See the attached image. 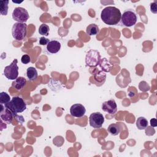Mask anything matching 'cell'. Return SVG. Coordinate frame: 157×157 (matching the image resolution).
I'll return each mask as SVG.
<instances>
[{
  "label": "cell",
  "instance_id": "cell-11",
  "mask_svg": "<svg viewBox=\"0 0 157 157\" xmlns=\"http://www.w3.org/2000/svg\"><path fill=\"white\" fill-rule=\"evenodd\" d=\"M85 112V107L81 104H74L70 108V113L74 117L81 118L84 116Z\"/></svg>",
  "mask_w": 157,
  "mask_h": 157
},
{
  "label": "cell",
  "instance_id": "cell-18",
  "mask_svg": "<svg viewBox=\"0 0 157 157\" xmlns=\"http://www.w3.org/2000/svg\"><path fill=\"white\" fill-rule=\"evenodd\" d=\"M107 131L112 136H117L120 132V128L117 124L112 123L108 126Z\"/></svg>",
  "mask_w": 157,
  "mask_h": 157
},
{
  "label": "cell",
  "instance_id": "cell-10",
  "mask_svg": "<svg viewBox=\"0 0 157 157\" xmlns=\"http://www.w3.org/2000/svg\"><path fill=\"white\" fill-rule=\"evenodd\" d=\"M102 109L110 115H114L117 112V105L114 99H109L102 104Z\"/></svg>",
  "mask_w": 157,
  "mask_h": 157
},
{
  "label": "cell",
  "instance_id": "cell-26",
  "mask_svg": "<svg viewBox=\"0 0 157 157\" xmlns=\"http://www.w3.org/2000/svg\"><path fill=\"white\" fill-rule=\"evenodd\" d=\"M150 125L152 127L157 126V120L156 118H152L150 120Z\"/></svg>",
  "mask_w": 157,
  "mask_h": 157
},
{
  "label": "cell",
  "instance_id": "cell-25",
  "mask_svg": "<svg viewBox=\"0 0 157 157\" xmlns=\"http://www.w3.org/2000/svg\"><path fill=\"white\" fill-rule=\"evenodd\" d=\"M50 42L48 39H47L44 37H41L39 39V44L42 45H47L48 43Z\"/></svg>",
  "mask_w": 157,
  "mask_h": 157
},
{
  "label": "cell",
  "instance_id": "cell-1",
  "mask_svg": "<svg viewBox=\"0 0 157 157\" xmlns=\"http://www.w3.org/2000/svg\"><path fill=\"white\" fill-rule=\"evenodd\" d=\"M121 13L119 9L114 6H108L103 9L101 13L102 21L108 25H117L120 21Z\"/></svg>",
  "mask_w": 157,
  "mask_h": 157
},
{
  "label": "cell",
  "instance_id": "cell-15",
  "mask_svg": "<svg viewBox=\"0 0 157 157\" xmlns=\"http://www.w3.org/2000/svg\"><path fill=\"white\" fill-rule=\"evenodd\" d=\"M99 66H100L101 69L103 71L106 72H110L112 67V65L110 63L109 61L105 58H104L101 59Z\"/></svg>",
  "mask_w": 157,
  "mask_h": 157
},
{
  "label": "cell",
  "instance_id": "cell-3",
  "mask_svg": "<svg viewBox=\"0 0 157 157\" xmlns=\"http://www.w3.org/2000/svg\"><path fill=\"white\" fill-rule=\"evenodd\" d=\"M27 25L25 23H15L12 28V35L17 40H23L26 35Z\"/></svg>",
  "mask_w": 157,
  "mask_h": 157
},
{
  "label": "cell",
  "instance_id": "cell-2",
  "mask_svg": "<svg viewBox=\"0 0 157 157\" xmlns=\"http://www.w3.org/2000/svg\"><path fill=\"white\" fill-rule=\"evenodd\" d=\"M4 106L10 109L14 114L21 113L26 109V104L23 98L19 96L12 98L10 102Z\"/></svg>",
  "mask_w": 157,
  "mask_h": 157
},
{
  "label": "cell",
  "instance_id": "cell-12",
  "mask_svg": "<svg viewBox=\"0 0 157 157\" xmlns=\"http://www.w3.org/2000/svg\"><path fill=\"white\" fill-rule=\"evenodd\" d=\"M61 43L56 40H50L46 47L47 52L52 54H55L58 53L61 49Z\"/></svg>",
  "mask_w": 157,
  "mask_h": 157
},
{
  "label": "cell",
  "instance_id": "cell-6",
  "mask_svg": "<svg viewBox=\"0 0 157 157\" xmlns=\"http://www.w3.org/2000/svg\"><path fill=\"white\" fill-rule=\"evenodd\" d=\"M17 59H14L13 61L5 67L4 69V75L9 80H15L18 76V66L17 65Z\"/></svg>",
  "mask_w": 157,
  "mask_h": 157
},
{
  "label": "cell",
  "instance_id": "cell-7",
  "mask_svg": "<svg viewBox=\"0 0 157 157\" xmlns=\"http://www.w3.org/2000/svg\"><path fill=\"white\" fill-rule=\"evenodd\" d=\"M12 15L13 19L18 23H26L29 18L27 10L21 7L15 8Z\"/></svg>",
  "mask_w": 157,
  "mask_h": 157
},
{
  "label": "cell",
  "instance_id": "cell-4",
  "mask_svg": "<svg viewBox=\"0 0 157 157\" xmlns=\"http://www.w3.org/2000/svg\"><path fill=\"white\" fill-rule=\"evenodd\" d=\"M137 15L136 13L131 10H125L120 20L121 25L126 27H131L134 26L137 22Z\"/></svg>",
  "mask_w": 157,
  "mask_h": 157
},
{
  "label": "cell",
  "instance_id": "cell-24",
  "mask_svg": "<svg viewBox=\"0 0 157 157\" xmlns=\"http://www.w3.org/2000/svg\"><path fill=\"white\" fill-rule=\"evenodd\" d=\"M150 10L153 13H157V5H156V1H154L153 2L150 4Z\"/></svg>",
  "mask_w": 157,
  "mask_h": 157
},
{
  "label": "cell",
  "instance_id": "cell-8",
  "mask_svg": "<svg viewBox=\"0 0 157 157\" xmlns=\"http://www.w3.org/2000/svg\"><path fill=\"white\" fill-rule=\"evenodd\" d=\"M104 122V117L103 115L100 112H94L90 115V125L95 129H99L102 128Z\"/></svg>",
  "mask_w": 157,
  "mask_h": 157
},
{
  "label": "cell",
  "instance_id": "cell-23",
  "mask_svg": "<svg viewBox=\"0 0 157 157\" xmlns=\"http://www.w3.org/2000/svg\"><path fill=\"white\" fill-rule=\"evenodd\" d=\"M21 61L23 64H28L29 63L31 62V58L30 56L27 55V54H25L23 55L21 58Z\"/></svg>",
  "mask_w": 157,
  "mask_h": 157
},
{
  "label": "cell",
  "instance_id": "cell-22",
  "mask_svg": "<svg viewBox=\"0 0 157 157\" xmlns=\"http://www.w3.org/2000/svg\"><path fill=\"white\" fill-rule=\"evenodd\" d=\"M139 89L142 91H147L150 90V86L145 81H142L140 82L139 85Z\"/></svg>",
  "mask_w": 157,
  "mask_h": 157
},
{
  "label": "cell",
  "instance_id": "cell-21",
  "mask_svg": "<svg viewBox=\"0 0 157 157\" xmlns=\"http://www.w3.org/2000/svg\"><path fill=\"white\" fill-rule=\"evenodd\" d=\"M50 28L46 24H41L39 28V33L44 36H48L49 34Z\"/></svg>",
  "mask_w": 157,
  "mask_h": 157
},
{
  "label": "cell",
  "instance_id": "cell-16",
  "mask_svg": "<svg viewBox=\"0 0 157 157\" xmlns=\"http://www.w3.org/2000/svg\"><path fill=\"white\" fill-rule=\"evenodd\" d=\"M26 76L30 81L36 80L38 76L36 69L34 67H29L26 70Z\"/></svg>",
  "mask_w": 157,
  "mask_h": 157
},
{
  "label": "cell",
  "instance_id": "cell-14",
  "mask_svg": "<svg viewBox=\"0 0 157 157\" xmlns=\"http://www.w3.org/2000/svg\"><path fill=\"white\" fill-rule=\"evenodd\" d=\"M86 33L88 36H95L99 33V28L97 25L92 23L86 27Z\"/></svg>",
  "mask_w": 157,
  "mask_h": 157
},
{
  "label": "cell",
  "instance_id": "cell-20",
  "mask_svg": "<svg viewBox=\"0 0 157 157\" xmlns=\"http://www.w3.org/2000/svg\"><path fill=\"white\" fill-rule=\"evenodd\" d=\"M10 96L6 92H1L0 93V104L4 105H7L10 102Z\"/></svg>",
  "mask_w": 157,
  "mask_h": 157
},
{
  "label": "cell",
  "instance_id": "cell-5",
  "mask_svg": "<svg viewBox=\"0 0 157 157\" xmlns=\"http://www.w3.org/2000/svg\"><path fill=\"white\" fill-rule=\"evenodd\" d=\"M101 55L96 50H90L85 57V63L86 66L96 67L99 64L101 61Z\"/></svg>",
  "mask_w": 157,
  "mask_h": 157
},
{
  "label": "cell",
  "instance_id": "cell-17",
  "mask_svg": "<svg viewBox=\"0 0 157 157\" xmlns=\"http://www.w3.org/2000/svg\"><path fill=\"white\" fill-rule=\"evenodd\" d=\"M148 124L147 120L144 117H139L136 120V126L138 129L142 130L147 128Z\"/></svg>",
  "mask_w": 157,
  "mask_h": 157
},
{
  "label": "cell",
  "instance_id": "cell-13",
  "mask_svg": "<svg viewBox=\"0 0 157 157\" xmlns=\"http://www.w3.org/2000/svg\"><path fill=\"white\" fill-rule=\"evenodd\" d=\"M26 83V80L23 77H19L12 83V86L13 87L15 90L20 91L22 90Z\"/></svg>",
  "mask_w": 157,
  "mask_h": 157
},
{
  "label": "cell",
  "instance_id": "cell-19",
  "mask_svg": "<svg viewBox=\"0 0 157 157\" xmlns=\"http://www.w3.org/2000/svg\"><path fill=\"white\" fill-rule=\"evenodd\" d=\"M9 1H0V13L2 15H7L9 9Z\"/></svg>",
  "mask_w": 157,
  "mask_h": 157
},
{
  "label": "cell",
  "instance_id": "cell-9",
  "mask_svg": "<svg viewBox=\"0 0 157 157\" xmlns=\"http://www.w3.org/2000/svg\"><path fill=\"white\" fill-rule=\"evenodd\" d=\"M0 117L1 120L6 124H11L14 117V113L10 109L1 104Z\"/></svg>",
  "mask_w": 157,
  "mask_h": 157
}]
</instances>
